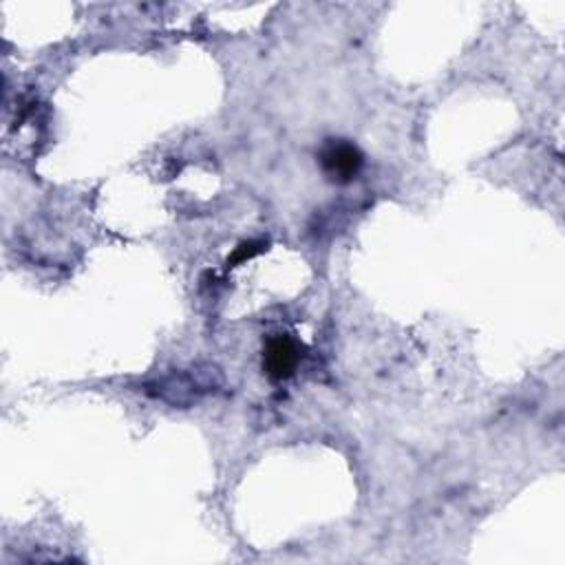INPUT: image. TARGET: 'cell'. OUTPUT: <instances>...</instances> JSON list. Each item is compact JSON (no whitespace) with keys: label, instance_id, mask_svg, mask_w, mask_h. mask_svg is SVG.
<instances>
[{"label":"cell","instance_id":"cell-1","mask_svg":"<svg viewBox=\"0 0 565 565\" xmlns=\"http://www.w3.org/2000/svg\"><path fill=\"white\" fill-rule=\"evenodd\" d=\"M321 168L330 181L336 183H349L358 177L362 170L364 157L358 146L345 142V140H332L323 151H321Z\"/></svg>","mask_w":565,"mask_h":565},{"label":"cell","instance_id":"cell-2","mask_svg":"<svg viewBox=\"0 0 565 565\" xmlns=\"http://www.w3.org/2000/svg\"><path fill=\"white\" fill-rule=\"evenodd\" d=\"M300 362V347L287 334H274L266 341L264 349V371L274 383L290 381Z\"/></svg>","mask_w":565,"mask_h":565},{"label":"cell","instance_id":"cell-3","mask_svg":"<svg viewBox=\"0 0 565 565\" xmlns=\"http://www.w3.org/2000/svg\"><path fill=\"white\" fill-rule=\"evenodd\" d=\"M266 249H268V243H264V241H247V243H241V245L234 249V255L228 259V268H236L239 264H245V261H249V259H255L257 255L266 253Z\"/></svg>","mask_w":565,"mask_h":565}]
</instances>
